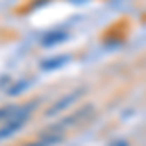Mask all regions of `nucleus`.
Here are the masks:
<instances>
[{
	"label": "nucleus",
	"mask_w": 146,
	"mask_h": 146,
	"mask_svg": "<svg viewBox=\"0 0 146 146\" xmlns=\"http://www.w3.org/2000/svg\"><path fill=\"white\" fill-rule=\"evenodd\" d=\"M33 107H35V101H33V103H27V105L22 107V109H16V111H14V115H12L10 121L0 127V142L6 140V138H10L12 135H16V133L22 129L23 123L29 119V113H31Z\"/></svg>",
	"instance_id": "obj_1"
},
{
	"label": "nucleus",
	"mask_w": 146,
	"mask_h": 146,
	"mask_svg": "<svg viewBox=\"0 0 146 146\" xmlns=\"http://www.w3.org/2000/svg\"><path fill=\"white\" fill-rule=\"evenodd\" d=\"M80 96H82V90H74V92H70L66 98H60V100L56 101V103H53V107H51V109H49L45 115H47V117H53V115H56V113H60L62 109H68V107H70V105H72L74 101L78 100Z\"/></svg>",
	"instance_id": "obj_2"
},
{
	"label": "nucleus",
	"mask_w": 146,
	"mask_h": 146,
	"mask_svg": "<svg viewBox=\"0 0 146 146\" xmlns=\"http://www.w3.org/2000/svg\"><path fill=\"white\" fill-rule=\"evenodd\" d=\"M92 111V105H88V107H84L82 111H76L74 115H70V117H66V119H62V121H58V127H70V123H74V121H82L86 115H90Z\"/></svg>",
	"instance_id": "obj_3"
},
{
	"label": "nucleus",
	"mask_w": 146,
	"mask_h": 146,
	"mask_svg": "<svg viewBox=\"0 0 146 146\" xmlns=\"http://www.w3.org/2000/svg\"><path fill=\"white\" fill-rule=\"evenodd\" d=\"M66 39H68V35L64 33V31H51L49 35L43 37V45L45 47H53V45H56V43L66 41Z\"/></svg>",
	"instance_id": "obj_4"
},
{
	"label": "nucleus",
	"mask_w": 146,
	"mask_h": 146,
	"mask_svg": "<svg viewBox=\"0 0 146 146\" xmlns=\"http://www.w3.org/2000/svg\"><path fill=\"white\" fill-rule=\"evenodd\" d=\"M68 60H70V56H68V55H60V56H55V58H51V60H43L41 68H43V70H53V68H60V66H64Z\"/></svg>",
	"instance_id": "obj_5"
},
{
	"label": "nucleus",
	"mask_w": 146,
	"mask_h": 146,
	"mask_svg": "<svg viewBox=\"0 0 146 146\" xmlns=\"http://www.w3.org/2000/svg\"><path fill=\"white\" fill-rule=\"evenodd\" d=\"M62 140V136L56 135V136H45V138H39V140H35V142H27V144L23 146H55L56 142H60Z\"/></svg>",
	"instance_id": "obj_6"
},
{
	"label": "nucleus",
	"mask_w": 146,
	"mask_h": 146,
	"mask_svg": "<svg viewBox=\"0 0 146 146\" xmlns=\"http://www.w3.org/2000/svg\"><path fill=\"white\" fill-rule=\"evenodd\" d=\"M14 111H16V107H4V109H0V121L8 119L10 115H14Z\"/></svg>",
	"instance_id": "obj_7"
},
{
	"label": "nucleus",
	"mask_w": 146,
	"mask_h": 146,
	"mask_svg": "<svg viewBox=\"0 0 146 146\" xmlns=\"http://www.w3.org/2000/svg\"><path fill=\"white\" fill-rule=\"evenodd\" d=\"M29 86V82H22V84H18V86H14L10 90V96H16V94H20V92L23 90V88H27Z\"/></svg>",
	"instance_id": "obj_8"
},
{
	"label": "nucleus",
	"mask_w": 146,
	"mask_h": 146,
	"mask_svg": "<svg viewBox=\"0 0 146 146\" xmlns=\"http://www.w3.org/2000/svg\"><path fill=\"white\" fill-rule=\"evenodd\" d=\"M70 2H74V4H80V2H88V0H70Z\"/></svg>",
	"instance_id": "obj_9"
}]
</instances>
